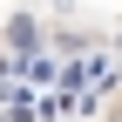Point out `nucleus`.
I'll return each mask as SVG.
<instances>
[{
    "instance_id": "1",
    "label": "nucleus",
    "mask_w": 122,
    "mask_h": 122,
    "mask_svg": "<svg viewBox=\"0 0 122 122\" xmlns=\"http://www.w3.org/2000/svg\"><path fill=\"white\" fill-rule=\"evenodd\" d=\"M7 122H122V27H14Z\"/></svg>"
}]
</instances>
